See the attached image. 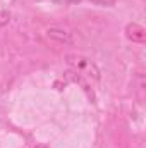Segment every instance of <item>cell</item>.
Listing matches in <instances>:
<instances>
[{
    "label": "cell",
    "mask_w": 146,
    "mask_h": 148,
    "mask_svg": "<svg viewBox=\"0 0 146 148\" xmlns=\"http://www.w3.org/2000/svg\"><path fill=\"white\" fill-rule=\"evenodd\" d=\"M65 62H67V66L72 71H76L81 76H86V77L95 79V81L100 79V69H98V66L93 60H89L88 57H84V55L69 53V55H65Z\"/></svg>",
    "instance_id": "6da1fadb"
},
{
    "label": "cell",
    "mask_w": 146,
    "mask_h": 148,
    "mask_svg": "<svg viewBox=\"0 0 146 148\" xmlns=\"http://www.w3.org/2000/svg\"><path fill=\"white\" fill-rule=\"evenodd\" d=\"M126 36L136 43H143L146 40V29L138 23H129L126 26Z\"/></svg>",
    "instance_id": "7a4b0ae2"
},
{
    "label": "cell",
    "mask_w": 146,
    "mask_h": 148,
    "mask_svg": "<svg viewBox=\"0 0 146 148\" xmlns=\"http://www.w3.org/2000/svg\"><path fill=\"white\" fill-rule=\"evenodd\" d=\"M46 33L52 40H57L60 43H71L72 41V35L67 29H62V28H50Z\"/></svg>",
    "instance_id": "3957f363"
},
{
    "label": "cell",
    "mask_w": 146,
    "mask_h": 148,
    "mask_svg": "<svg viewBox=\"0 0 146 148\" xmlns=\"http://www.w3.org/2000/svg\"><path fill=\"white\" fill-rule=\"evenodd\" d=\"M10 23V12L9 10H0V28L7 26Z\"/></svg>",
    "instance_id": "277c9868"
},
{
    "label": "cell",
    "mask_w": 146,
    "mask_h": 148,
    "mask_svg": "<svg viewBox=\"0 0 146 148\" xmlns=\"http://www.w3.org/2000/svg\"><path fill=\"white\" fill-rule=\"evenodd\" d=\"M89 2H93L96 5H102V7H112L115 3V0H89Z\"/></svg>",
    "instance_id": "5b68a950"
},
{
    "label": "cell",
    "mask_w": 146,
    "mask_h": 148,
    "mask_svg": "<svg viewBox=\"0 0 146 148\" xmlns=\"http://www.w3.org/2000/svg\"><path fill=\"white\" fill-rule=\"evenodd\" d=\"M55 3H60V5H74V3H79L81 0H53Z\"/></svg>",
    "instance_id": "8992f818"
}]
</instances>
